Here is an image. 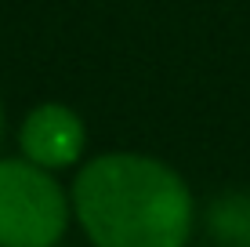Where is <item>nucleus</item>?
Here are the masks:
<instances>
[{
  "mask_svg": "<svg viewBox=\"0 0 250 247\" xmlns=\"http://www.w3.org/2000/svg\"><path fill=\"white\" fill-rule=\"evenodd\" d=\"M73 218L91 247H188L196 197L188 182L149 153H102L69 185Z\"/></svg>",
  "mask_w": 250,
  "mask_h": 247,
  "instance_id": "1",
  "label": "nucleus"
},
{
  "mask_svg": "<svg viewBox=\"0 0 250 247\" xmlns=\"http://www.w3.org/2000/svg\"><path fill=\"white\" fill-rule=\"evenodd\" d=\"M73 203L55 171L25 157L0 160V247H58Z\"/></svg>",
  "mask_w": 250,
  "mask_h": 247,
  "instance_id": "2",
  "label": "nucleus"
},
{
  "mask_svg": "<svg viewBox=\"0 0 250 247\" xmlns=\"http://www.w3.org/2000/svg\"><path fill=\"white\" fill-rule=\"evenodd\" d=\"M19 146L22 157L47 171H65L80 164L87 149V124L65 102H40L25 113L19 127Z\"/></svg>",
  "mask_w": 250,
  "mask_h": 247,
  "instance_id": "3",
  "label": "nucleus"
},
{
  "mask_svg": "<svg viewBox=\"0 0 250 247\" xmlns=\"http://www.w3.org/2000/svg\"><path fill=\"white\" fill-rule=\"evenodd\" d=\"M203 229L214 247H250V189L218 193L203 211Z\"/></svg>",
  "mask_w": 250,
  "mask_h": 247,
  "instance_id": "4",
  "label": "nucleus"
},
{
  "mask_svg": "<svg viewBox=\"0 0 250 247\" xmlns=\"http://www.w3.org/2000/svg\"><path fill=\"white\" fill-rule=\"evenodd\" d=\"M0 138H4V106H0Z\"/></svg>",
  "mask_w": 250,
  "mask_h": 247,
  "instance_id": "5",
  "label": "nucleus"
},
{
  "mask_svg": "<svg viewBox=\"0 0 250 247\" xmlns=\"http://www.w3.org/2000/svg\"><path fill=\"white\" fill-rule=\"evenodd\" d=\"M210 247H214V244H210Z\"/></svg>",
  "mask_w": 250,
  "mask_h": 247,
  "instance_id": "6",
  "label": "nucleus"
}]
</instances>
